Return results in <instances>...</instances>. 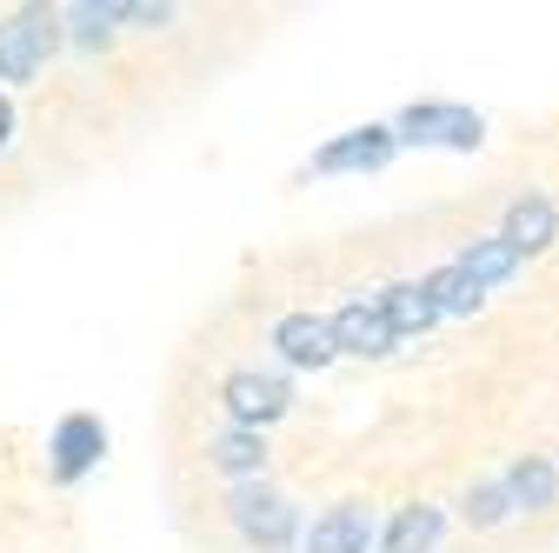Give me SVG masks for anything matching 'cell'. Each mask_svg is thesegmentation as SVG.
I'll return each mask as SVG.
<instances>
[{"label":"cell","instance_id":"obj_1","mask_svg":"<svg viewBox=\"0 0 559 553\" xmlns=\"http://www.w3.org/2000/svg\"><path fill=\"white\" fill-rule=\"evenodd\" d=\"M227 520H234V533L247 540V546H287L294 533H300V514H294V501L287 494H273V487H260V480H247V487H234L227 494Z\"/></svg>","mask_w":559,"mask_h":553},{"label":"cell","instance_id":"obj_2","mask_svg":"<svg viewBox=\"0 0 559 553\" xmlns=\"http://www.w3.org/2000/svg\"><path fill=\"white\" fill-rule=\"evenodd\" d=\"M53 47H60V14H47V8L8 14L0 21V81H34L53 60Z\"/></svg>","mask_w":559,"mask_h":553},{"label":"cell","instance_id":"obj_3","mask_svg":"<svg viewBox=\"0 0 559 553\" xmlns=\"http://www.w3.org/2000/svg\"><path fill=\"white\" fill-rule=\"evenodd\" d=\"M393 133L406 148H479L486 120L473 107H453V101H419V107H406L393 120Z\"/></svg>","mask_w":559,"mask_h":553},{"label":"cell","instance_id":"obj_4","mask_svg":"<svg viewBox=\"0 0 559 553\" xmlns=\"http://www.w3.org/2000/svg\"><path fill=\"white\" fill-rule=\"evenodd\" d=\"M221 400H227V413H234V427H247V434H260L266 421H280V413L294 407L287 380H273V374H260V367H240V374H227Z\"/></svg>","mask_w":559,"mask_h":553},{"label":"cell","instance_id":"obj_5","mask_svg":"<svg viewBox=\"0 0 559 553\" xmlns=\"http://www.w3.org/2000/svg\"><path fill=\"white\" fill-rule=\"evenodd\" d=\"M326 320H333V348H340V354L373 361V354H393V348H400V333H393V320H386L380 294H373V301H346V307H340V314H326Z\"/></svg>","mask_w":559,"mask_h":553},{"label":"cell","instance_id":"obj_6","mask_svg":"<svg viewBox=\"0 0 559 553\" xmlns=\"http://www.w3.org/2000/svg\"><path fill=\"white\" fill-rule=\"evenodd\" d=\"M400 148V133L393 127H354V133H340V141H326L313 154V174H373L386 167Z\"/></svg>","mask_w":559,"mask_h":553},{"label":"cell","instance_id":"obj_7","mask_svg":"<svg viewBox=\"0 0 559 553\" xmlns=\"http://www.w3.org/2000/svg\"><path fill=\"white\" fill-rule=\"evenodd\" d=\"M367 546H373V514H367L360 501L326 507V514L307 527V540H300V553H367Z\"/></svg>","mask_w":559,"mask_h":553},{"label":"cell","instance_id":"obj_8","mask_svg":"<svg viewBox=\"0 0 559 553\" xmlns=\"http://www.w3.org/2000/svg\"><path fill=\"white\" fill-rule=\"evenodd\" d=\"M273 348L287 354L294 367H326V361L340 354L326 314H280V320H273Z\"/></svg>","mask_w":559,"mask_h":553},{"label":"cell","instance_id":"obj_9","mask_svg":"<svg viewBox=\"0 0 559 553\" xmlns=\"http://www.w3.org/2000/svg\"><path fill=\"white\" fill-rule=\"evenodd\" d=\"M500 240H507L520 260H526V254H539V247H552V240H559V214H552V200H546V193H520V200L507 207Z\"/></svg>","mask_w":559,"mask_h":553},{"label":"cell","instance_id":"obj_10","mask_svg":"<svg viewBox=\"0 0 559 553\" xmlns=\"http://www.w3.org/2000/svg\"><path fill=\"white\" fill-rule=\"evenodd\" d=\"M100 447H107V427L94 421V413H67V421H60V434H53V473L60 480H81L94 460H100Z\"/></svg>","mask_w":559,"mask_h":553},{"label":"cell","instance_id":"obj_11","mask_svg":"<svg viewBox=\"0 0 559 553\" xmlns=\"http://www.w3.org/2000/svg\"><path fill=\"white\" fill-rule=\"evenodd\" d=\"M500 480H507V494H513V514H546V507L559 501V467H552L546 454L513 460Z\"/></svg>","mask_w":559,"mask_h":553},{"label":"cell","instance_id":"obj_12","mask_svg":"<svg viewBox=\"0 0 559 553\" xmlns=\"http://www.w3.org/2000/svg\"><path fill=\"white\" fill-rule=\"evenodd\" d=\"M460 273H466V281L486 294V287H500V281H513V273H520V254L500 240V234H479V240H466L460 247V260H453Z\"/></svg>","mask_w":559,"mask_h":553},{"label":"cell","instance_id":"obj_13","mask_svg":"<svg viewBox=\"0 0 559 553\" xmlns=\"http://www.w3.org/2000/svg\"><path fill=\"white\" fill-rule=\"evenodd\" d=\"M440 533H447V514L433 501H413L393 514L386 527V553H440Z\"/></svg>","mask_w":559,"mask_h":553},{"label":"cell","instance_id":"obj_14","mask_svg":"<svg viewBox=\"0 0 559 553\" xmlns=\"http://www.w3.org/2000/svg\"><path fill=\"white\" fill-rule=\"evenodd\" d=\"M380 307H386V320H393V333H400V340H406V333H427V327L440 320V307H433L427 281H393V287L380 294Z\"/></svg>","mask_w":559,"mask_h":553},{"label":"cell","instance_id":"obj_15","mask_svg":"<svg viewBox=\"0 0 559 553\" xmlns=\"http://www.w3.org/2000/svg\"><path fill=\"white\" fill-rule=\"evenodd\" d=\"M206 460H214L221 473H234L240 487H247V480H260V473H266V440H260V434H247V427H234V434H221L214 447H206Z\"/></svg>","mask_w":559,"mask_h":553},{"label":"cell","instance_id":"obj_16","mask_svg":"<svg viewBox=\"0 0 559 553\" xmlns=\"http://www.w3.org/2000/svg\"><path fill=\"white\" fill-rule=\"evenodd\" d=\"M460 520H466L473 533H493V527H507V520H513V494H507V480H479V487H466V501H460Z\"/></svg>","mask_w":559,"mask_h":553},{"label":"cell","instance_id":"obj_17","mask_svg":"<svg viewBox=\"0 0 559 553\" xmlns=\"http://www.w3.org/2000/svg\"><path fill=\"white\" fill-rule=\"evenodd\" d=\"M419 281H427V294H433V307H440V314H473V307L486 301V294L466 281L453 260H447V267H433V273H419Z\"/></svg>","mask_w":559,"mask_h":553},{"label":"cell","instance_id":"obj_18","mask_svg":"<svg viewBox=\"0 0 559 553\" xmlns=\"http://www.w3.org/2000/svg\"><path fill=\"white\" fill-rule=\"evenodd\" d=\"M60 21H74V40H87V47L114 40V8H67Z\"/></svg>","mask_w":559,"mask_h":553},{"label":"cell","instance_id":"obj_19","mask_svg":"<svg viewBox=\"0 0 559 553\" xmlns=\"http://www.w3.org/2000/svg\"><path fill=\"white\" fill-rule=\"evenodd\" d=\"M14 141V107H8V94H0V148Z\"/></svg>","mask_w":559,"mask_h":553},{"label":"cell","instance_id":"obj_20","mask_svg":"<svg viewBox=\"0 0 559 553\" xmlns=\"http://www.w3.org/2000/svg\"><path fill=\"white\" fill-rule=\"evenodd\" d=\"M552 467H559V460H552Z\"/></svg>","mask_w":559,"mask_h":553}]
</instances>
